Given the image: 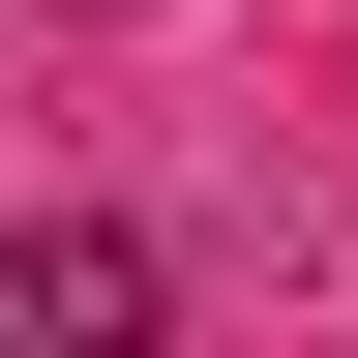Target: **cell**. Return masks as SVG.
Instances as JSON below:
<instances>
[{
  "label": "cell",
  "mask_w": 358,
  "mask_h": 358,
  "mask_svg": "<svg viewBox=\"0 0 358 358\" xmlns=\"http://www.w3.org/2000/svg\"><path fill=\"white\" fill-rule=\"evenodd\" d=\"M0 329H150V239H0Z\"/></svg>",
  "instance_id": "1"
}]
</instances>
